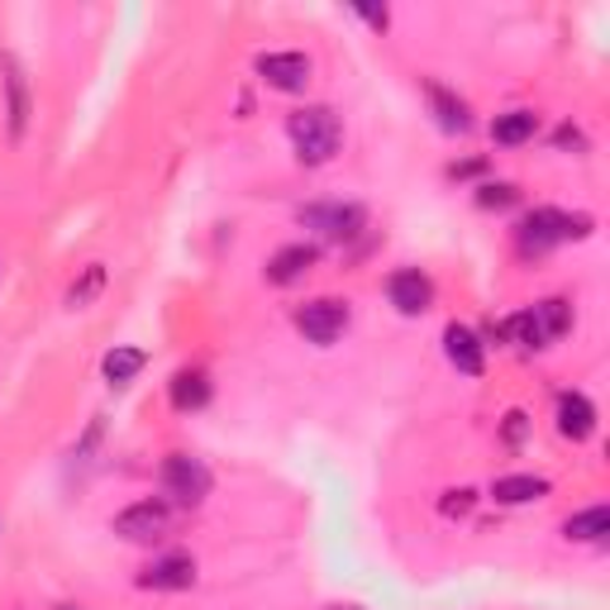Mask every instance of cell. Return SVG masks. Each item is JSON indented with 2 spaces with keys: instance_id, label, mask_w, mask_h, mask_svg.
Instances as JSON below:
<instances>
[{
  "instance_id": "3957f363",
  "label": "cell",
  "mask_w": 610,
  "mask_h": 610,
  "mask_svg": "<svg viewBox=\"0 0 610 610\" xmlns=\"http://www.w3.org/2000/svg\"><path fill=\"white\" fill-rule=\"evenodd\" d=\"M567 324H573V306L543 301L535 310H521L515 320H505V339H515L521 348H549L558 334H567Z\"/></svg>"
},
{
  "instance_id": "603a6c76",
  "label": "cell",
  "mask_w": 610,
  "mask_h": 610,
  "mask_svg": "<svg viewBox=\"0 0 610 610\" xmlns=\"http://www.w3.org/2000/svg\"><path fill=\"white\" fill-rule=\"evenodd\" d=\"M525 430H529L525 410H511V415H505V444H521V439H525Z\"/></svg>"
},
{
  "instance_id": "ba28073f",
  "label": "cell",
  "mask_w": 610,
  "mask_h": 610,
  "mask_svg": "<svg viewBox=\"0 0 610 610\" xmlns=\"http://www.w3.org/2000/svg\"><path fill=\"white\" fill-rule=\"evenodd\" d=\"M362 205H344V201H334V205H306L301 211V225L310 229H320L324 239H354V234L362 229Z\"/></svg>"
},
{
  "instance_id": "5b68a950",
  "label": "cell",
  "mask_w": 610,
  "mask_h": 610,
  "mask_svg": "<svg viewBox=\"0 0 610 610\" xmlns=\"http://www.w3.org/2000/svg\"><path fill=\"white\" fill-rule=\"evenodd\" d=\"M167 529H172L167 501H139V505H129V511L115 515V535L129 539V543H158Z\"/></svg>"
},
{
  "instance_id": "30bf717a",
  "label": "cell",
  "mask_w": 610,
  "mask_h": 610,
  "mask_svg": "<svg viewBox=\"0 0 610 610\" xmlns=\"http://www.w3.org/2000/svg\"><path fill=\"white\" fill-rule=\"evenodd\" d=\"M386 296H392V306L400 310V315H424V310L434 306V282L424 277V272L406 267L386 282Z\"/></svg>"
},
{
  "instance_id": "cb8c5ba5",
  "label": "cell",
  "mask_w": 610,
  "mask_h": 610,
  "mask_svg": "<svg viewBox=\"0 0 610 610\" xmlns=\"http://www.w3.org/2000/svg\"><path fill=\"white\" fill-rule=\"evenodd\" d=\"M467 511H473V491H448V497H444V515H467Z\"/></svg>"
},
{
  "instance_id": "4fadbf2b",
  "label": "cell",
  "mask_w": 610,
  "mask_h": 610,
  "mask_svg": "<svg viewBox=\"0 0 610 610\" xmlns=\"http://www.w3.org/2000/svg\"><path fill=\"white\" fill-rule=\"evenodd\" d=\"M591 430H596L591 400L582 392H563V396H558V434L573 439V444H582V439H591Z\"/></svg>"
},
{
  "instance_id": "9a60e30c",
  "label": "cell",
  "mask_w": 610,
  "mask_h": 610,
  "mask_svg": "<svg viewBox=\"0 0 610 610\" xmlns=\"http://www.w3.org/2000/svg\"><path fill=\"white\" fill-rule=\"evenodd\" d=\"M424 91H430V106H434L439 124H444L448 134H467V129H473V120H467V106H463L458 96H453V91H444L439 82H430Z\"/></svg>"
},
{
  "instance_id": "2e32d148",
  "label": "cell",
  "mask_w": 610,
  "mask_h": 610,
  "mask_svg": "<svg viewBox=\"0 0 610 610\" xmlns=\"http://www.w3.org/2000/svg\"><path fill=\"white\" fill-rule=\"evenodd\" d=\"M144 348H110L106 354V362H100V368H106V382L110 386H129L139 378V372H144Z\"/></svg>"
},
{
  "instance_id": "5bb4252c",
  "label": "cell",
  "mask_w": 610,
  "mask_h": 610,
  "mask_svg": "<svg viewBox=\"0 0 610 610\" xmlns=\"http://www.w3.org/2000/svg\"><path fill=\"white\" fill-rule=\"evenodd\" d=\"M444 354L458 372H467V378H477L482 372V339H477L473 330H463V324H448L444 330Z\"/></svg>"
},
{
  "instance_id": "44dd1931",
  "label": "cell",
  "mask_w": 610,
  "mask_h": 610,
  "mask_svg": "<svg viewBox=\"0 0 610 610\" xmlns=\"http://www.w3.org/2000/svg\"><path fill=\"white\" fill-rule=\"evenodd\" d=\"M100 287H106V267L100 263H91L86 272H82V282H72V291H68V306L72 310H82V306H91L100 296Z\"/></svg>"
},
{
  "instance_id": "7402d4cb",
  "label": "cell",
  "mask_w": 610,
  "mask_h": 610,
  "mask_svg": "<svg viewBox=\"0 0 610 610\" xmlns=\"http://www.w3.org/2000/svg\"><path fill=\"white\" fill-rule=\"evenodd\" d=\"M521 201V191L511 187V181H487V187H477V205L482 211H505V205Z\"/></svg>"
},
{
  "instance_id": "277c9868",
  "label": "cell",
  "mask_w": 610,
  "mask_h": 610,
  "mask_svg": "<svg viewBox=\"0 0 610 610\" xmlns=\"http://www.w3.org/2000/svg\"><path fill=\"white\" fill-rule=\"evenodd\" d=\"M163 491L177 505H201L211 497V467L201 458H191V453H172V458L163 463Z\"/></svg>"
},
{
  "instance_id": "ffe728a7",
  "label": "cell",
  "mask_w": 610,
  "mask_h": 610,
  "mask_svg": "<svg viewBox=\"0 0 610 610\" xmlns=\"http://www.w3.org/2000/svg\"><path fill=\"white\" fill-rule=\"evenodd\" d=\"M563 529H567V539H606L610 535V511L606 505H591V511L573 515Z\"/></svg>"
},
{
  "instance_id": "d6986e66",
  "label": "cell",
  "mask_w": 610,
  "mask_h": 610,
  "mask_svg": "<svg viewBox=\"0 0 610 610\" xmlns=\"http://www.w3.org/2000/svg\"><path fill=\"white\" fill-rule=\"evenodd\" d=\"M539 120L529 110H511V115H497V124H491V139L497 144H525V139H535Z\"/></svg>"
},
{
  "instance_id": "8992f818",
  "label": "cell",
  "mask_w": 610,
  "mask_h": 610,
  "mask_svg": "<svg viewBox=\"0 0 610 610\" xmlns=\"http://www.w3.org/2000/svg\"><path fill=\"white\" fill-rule=\"evenodd\" d=\"M0 86H5V120H10V139H24L29 129V76H24L15 53H0Z\"/></svg>"
},
{
  "instance_id": "52a82bcc",
  "label": "cell",
  "mask_w": 610,
  "mask_h": 610,
  "mask_svg": "<svg viewBox=\"0 0 610 610\" xmlns=\"http://www.w3.org/2000/svg\"><path fill=\"white\" fill-rule=\"evenodd\" d=\"M296 330H301L310 344H334L348 330V306L344 301H310L296 310Z\"/></svg>"
},
{
  "instance_id": "6da1fadb",
  "label": "cell",
  "mask_w": 610,
  "mask_h": 610,
  "mask_svg": "<svg viewBox=\"0 0 610 610\" xmlns=\"http://www.w3.org/2000/svg\"><path fill=\"white\" fill-rule=\"evenodd\" d=\"M287 134H291V144H296V158H301L306 167L330 163L334 153H339V144H344V124H339V115H334L330 106L296 110L291 120H287Z\"/></svg>"
},
{
  "instance_id": "9c48e42d",
  "label": "cell",
  "mask_w": 610,
  "mask_h": 610,
  "mask_svg": "<svg viewBox=\"0 0 610 610\" xmlns=\"http://www.w3.org/2000/svg\"><path fill=\"white\" fill-rule=\"evenodd\" d=\"M258 76L272 91H306L310 86V58L306 53H263L258 58Z\"/></svg>"
},
{
  "instance_id": "7a4b0ae2",
  "label": "cell",
  "mask_w": 610,
  "mask_h": 610,
  "mask_svg": "<svg viewBox=\"0 0 610 610\" xmlns=\"http://www.w3.org/2000/svg\"><path fill=\"white\" fill-rule=\"evenodd\" d=\"M591 234V219L587 215H563V211H529L515 229L521 239V253H549L553 243L563 239H587Z\"/></svg>"
},
{
  "instance_id": "7c38bea8",
  "label": "cell",
  "mask_w": 610,
  "mask_h": 610,
  "mask_svg": "<svg viewBox=\"0 0 610 610\" xmlns=\"http://www.w3.org/2000/svg\"><path fill=\"white\" fill-rule=\"evenodd\" d=\"M315 263H320V249H315V243H287L282 253H272L267 282H272V287H291V282H301Z\"/></svg>"
},
{
  "instance_id": "8fae6325",
  "label": "cell",
  "mask_w": 610,
  "mask_h": 610,
  "mask_svg": "<svg viewBox=\"0 0 610 610\" xmlns=\"http://www.w3.org/2000/svg\"><path fill=\"white\" fill-rule=\"evenodd\" d=\"M191 582H196V563H191L187 553H167V558H158V563L144 567L139 587H148V591H187Z\"/></svg>"
},
{
  "instance_id": "ac0fdd59",
  "label": "cell",
  "mask_w": 610,
  "mask_h": 610,
  "mask_svg": "<svg viewBox=\"0 0 610 610\" xmlns=\"http://www.w3.org/2000/svg\"><path fill=\"white\" fill-rule=\"evenodd\" d=\"M205 400H211V382H205V372H177L172 378V406L177 410H201Z\"/></svg>"
},
{
  "instance_id": "83f0119b",
  "label": "cell",
  "mask_w": 610,
  "mask_h": 610,
  "mask_svg": "<svg viewBox=\"0 0 610 610\" xmlns=\"http://www.w3.org/2000/svg\"><path fill=\"white\" fill-rule=\"evenodd\" d=\"M339 610H358V606H339Z\"/></svg>"
},
{
  "instance_id": "4316f807",
  "label": "cell",
  "mask_w": 610,
  "mask_h": 610,
  "mask_svg": "<svg viewBox=\"0 0 610 610\" xmlns=\"http://www.w3.org/2000/svg\"><path fill=\"white\" fill-rule=\"evenodd\" d=\"M58 610H76V606H58Z\"/></svg>"
},
{
  "instance_id": "d4e9b609",
  "label": "cell",
  "mask_w": 610,
  "mask_h": 610,
  "mask_svg": "<svg viewBox=\"0 0 610 610\" xmlns=\"http://www.w3.org/2000/svg\"><path fill=\"white\" fill-rule=\"evenodd\" d=\"M558 148H582V134H577L573 124H563V129H558Z\"/></svg>"
},
{
  "instance_id": "484cf974",
  "label": "cell",
  "mask_w": 610,
  "mask_h": 610,
  "mask_svg": "<svg viewBox=\"0 0 610 610\" xmlns=\"http://www.w3.org/2000/svg\"><path fill=\"white\" fill-rule=\"evenodd\" d=\"M358 15L368 24H378V29H386V10H358Z\"/></svg>"
},
{
  "instance_id": "e0dca14e",
  "label": "cell",
  "mask_w": 610,
  "mask_h": 610,
  "mask_svg": "<svg viewBox=\"0 0 610 610\" xmlns=\"http://www.w3.org/2000/svg\"><path fill=\"white\" fill-rule=\"evenodd\" d=\"M491 497L501 505H525V501L549 497V482H543V477H501V482L491 487Z\"/></svg>"
}]
</instances>
